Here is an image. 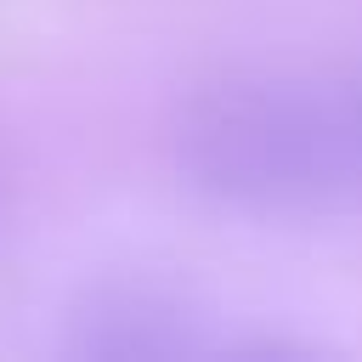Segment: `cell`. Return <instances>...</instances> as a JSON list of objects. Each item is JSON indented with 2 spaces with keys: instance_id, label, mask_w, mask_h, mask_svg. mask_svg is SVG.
I'll use <instances>...</instances> for the list:
<instances>
[{
  "instance_id": "6da1fadb",
  "label": "cell",
  "mask_w": 362,
  "mask_h": 362,
  "mask_svg": "<svg viewBox=\"0 0 362 362\" xmlns=\"http://www.w3.org/2000/svg\"><path fill=\"white\" fill-rule=\"evenodd\" d=\"M170 170L243 221H322L362 198V136L328 85L215 74L170 113Z\"/></svg>"
},
{
  "instance_id": "7a4b0ae2",
  "label": "cell",
  "mask_w": 362,
  "mask_h": 362,
  "mask_svg": "<svg viewBox=\"0 0 362 362\" xmlns=\"http://www.w3.org/2000/svg\"><path fill=\"white\" fill-rule=\"evenodd\" d=\"M209 311L187 283L153 277V272H107L79 283V294L62 305V351L102 356V362H136V356H192L215 351Z\"/></svg>"
},
{
  "instance_id": "3957f363",
  "label": "cell",
  "mask_w": 362,
  "mask_h": 362,
  "mask_svg": "<svg viewBox=\"0 0 362 362\" xmlns=\"http://www.w3.org/2000/svg\"><path fill=\"white\" fill-rule=\"evenodd\" d=\"M339 96H345L351 124H356V136H362V74H356V79H345V85H339Z\"/></svg>"
}]
</instances>
